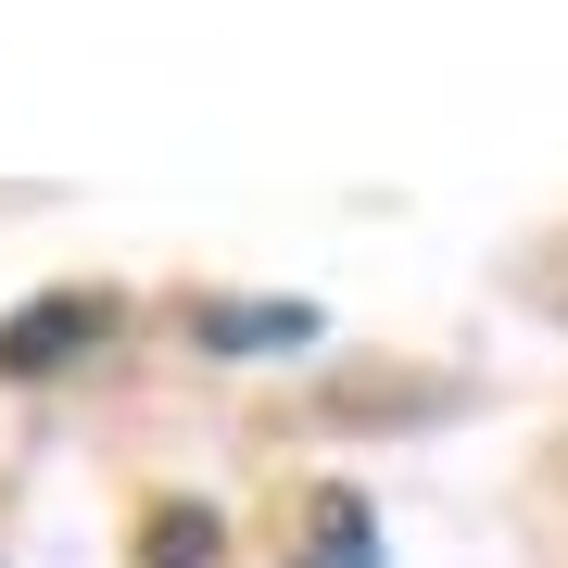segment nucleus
Segmentation results:
<instances>
[{"instance_id": "obj_4", "label": "nucleus", "mask_w": 568, "mask_h": 568, "mask_svg": "<svg viewBox=\"0 0 568 568\" xmlns=\"http://www.w3.org/2000/svg\"><path fill=\"white\" fill-rule=\"evenodd\" d=\"M140 568H227V518L190 506V493L152 506V518H140Z\"/></svg>"}, {"instance_id": "obj_1", "label": "nucleus", "mask_w": 568, "mask_h": 568, "mask_svg": "<svg viewBox=\"0 0 568 568\" xmlns=\"http://www.w3.org/2000/svg\"><path fill=\"white\" fill-rule=\"evenodd\" d=\"M114 342V304L102 291H39L13 328H0V379H63L77 354H102Z\"/></svg>"}, {"instance_id": "obj_2", "label": "nucleus", "mask_w": 568, "mask_h": 568, "mask_svg": "<svg viewBox=\"0 0 568 568\" xmlns=\"http://www.w3.org/2000/svg\"><path fill=\"white\" fill-rule=\"evenodd\" d=\"M190 342H203V354H316L328 342V316L316 304H291V291H265V304H203V316H190Z\"/></svg>"}, {"instance_id": "obj_3", "label": "nucleus", "mask_w": 568, "mask_h": 568, "mask_svg": "<svg viewBox=\"0 0 568 568\" xmlns=\"http://www.w3.org/2000/svg\"><path fill=\"white\" fill-rule=\"evenodd\" d=\"M291 568H379V518H366V493H316Z\"/></svg>"}]
</instances>
